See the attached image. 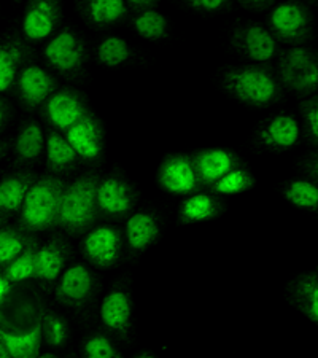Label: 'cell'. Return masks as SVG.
Masks as SVG:
<instances>
[{
  "label": "cell",
  "mask_w": 318,
  "mask_h": 358,
  "mask_svg": "<svg viewBox=\"0 0 318 358\" xmlns=\"http://www.w3.org/2000/svg\"><path fill=\"white\" fill-rule=\"evenodd\" d=\"M7 115H8L7 102H5L2 97H0V131H2L5 121H7Z\"/></svg>",
  "instance_id": "obj_43"
},
{
  "label": "cell",
  "mask_w": 318,
  "mask_h": 358,
  "mask_svg": "<svg viewBox=\"0 0 318 358\" xmlns=\"http://www.w3.org/2000/svg\"><path fill=\"white\" fill-rule=\"evenodd\" d=\"M45 134L37 121H27L15 141V155L20 161L37 159L45 150Z\"/></svg>",
  "instance_id": "obj_28"
},
{
  "label": "cell",
  "mask_w": 318,
  "mask_h": 358,
  "mask_svg": "<svg viewBox=\"0 0 318 358\" xmlns=\"http://www.w3.org/2000/svg\"><path fill=\"white\" fill-rule=\"evenodd\" d=\"M301 115L304 120V129L309 141L318 145V94L301 102Z\"/></svg>",
  "instance_id": "obj_37"
},
{
  "label": "cell",
  "mask_w": 318,
  "mask_h": 358,
  "mask_svg": "<svg viewBox=\"0 0 318 358\" xmlns=\"http://www.w3.org/2000/svg\"><path fill=\"white\" fill-rule=\"evenodd\" d=\"M32 239L22 228L3 227L0 228V266L5 268L7 264L18 258L24 248L31 244Z\"/></svg>",
  "instance_id": "obj_30"
},
{
  "label": "cell",
  "mask_w": 318,
  "mask_h": 358,
  "mask_svg": "<svg viewBox=\"0 0 318 358\" xmlns=\"http://www.w3.org/2000/svg\"><path fill=\"white\" fill-rule=\"evenodd\" d=\"M83 13L91 24L108 26L123 20L129 10L123 0H88L83 3Z\"/></svg>",
  "instance_id": "obj_27"
},
{
  "label": "cell",
  "mask_w": 318,
  "mask_h": 358,
  "mask_svg": "<svg viewBox=\"0 0 318 358\" xmlns=\"http://www.w3.org/2000/svg\"><path fill=\"white\" fill-rule=\"evenodd\" d=\"M16 90L21 102L27 108H36L50 99L57 91L55 77L40 66L31 64L21 69L16 78Z\"/></svg>",
  "instance_id": "obj_13"
},
{
  "label": "cell",
  "mask_w": 318,
  "mask_h": 358,
  "mask_svg": "<svg viewBox=\"0 0 318 358\" xmlns=\"http://www.w3.org/2000/svg\"><path fill=\"white\" fill-rule=\"evenodd\" d=\"M158 183L164 192L175 196H189L198 192L201 183L196 176L193 159L188 155H171L158 169Z\"/></svg>",
  "instance_id": "obj_10"
},
{
  "label": "cell",
  "mask_w": 318,
  "mask_h": 358,
  "mask_svg": "<svg viewBox=\"0 0 318 358\" xmlns=\"http://www.w3.org/2000/svg\"><path fill=\"white\" fill-rule=\"evenodd\" d=\"M0 358H13V357H11V355L8 354L7 349L3 348L2 343H0Z\"/></svg>",
  "instance_id": "obj_44"
},
{
  "label": "cell",
  "mask_w": 318,
  "mask_h": 358,
  "mask_svg": "<svg viewBox=\"0 0 318 358\" xmlns=\"http://www.w3.org/2000/svg\"><path fill=\"white\" fill-rule=\"evenodd\" d=\"M193 166L201 185L213 187L224 176L239 167V158L226 148H205L196 152L193 157Z\"/></svg>",
  "instance_id": "obj_14"
},
{
  "label": "cell",
  "mask_w": 318,
  "mask_h": 358,
  "mask_svg": "<svg viewBox=\"0 0 318 358\" xmlns=\"http://www.w3.org/2000/svg\"><path fill=\"white\" fill-rule=\"evenodd\" d=\"M124 234L127 245L134 252H145L158 241L159 223L150 212H134L126 220Z\"/></svg>",
  "instance_id": "obj_21"
},
{
  "label": "cell",
  "mask_w": 318,
  "mask_h": 358,
  "mask_svg": "<svg viewBox=\"0 0 318 358\" xmlns=\"http://www.w3.org/2000/svg\"><path fill=\"white\" fill-rule=\"evenodd\" d=\"M224 210L223 202L215 194L194 193L185 198L178 209V222L194 224L215 220Z\"/></svg>",
  "instance_id": "obj_20"
},
{
  "label": "cell",
  "mask_w": 318,
  "mask_h": 358,
  "mask_svg": "<svg viewBox=\"0 0 318 358\" xmlns=\"http://www.w3.org/2000/svg\"><path fill=\"white\" fill-rule=\"evenodd\" d=\"M134 358H158V357L150 354V352H140V354H137Z\"/></svg>",
  "instance_id": "obj_45"
},
{
  "label": "cell",
  "mask_w": 318,
  "mask_h": 358,
  "mask_svg": "<svg viewBox=\"0 0 318 358\" xmlns=\"http://www.w3.org/2000/svg\"><path fill=\"white\" fill-rule=\"evenodd\" d=\"M188 7L202 13H215L226 7L224 0H189Z\"/></svg>",
  "instance_id": "obj_38"
},
{
  "label": "cell",
  "mask_w": 318,
  "mask_h": 358,
  "mask_svg": "<svg viewBox=\"0 0 318 358\" xmlns=\"http://www.w3.org/2000/svg\"><path fill=\"white\" fill-rule=\"evenodd\" d=\"M26 57L27 48L20 40L0 42V92L7 91L16 82Z\"/></svg>",
  "instance_id": "obj_24"
},
{
  "label": "cell",
  "mask_w": 318,
  "mask_h": 358,
  "mask_svg": "<svg viewBox=\"0 0 318 358\" xmlns=\"http://www.w3.org/2000/svg\"><path fill=\"white\" fill-rule=\"evenodd\" d=\"M36 182L31 172H16L0 180V212L8 215L21 210L27 192Z\"/></svg>",
  "instance_id": "obj_23"
},
{
  "label": "cell",
  "mask_w": 318,
  "mask_h": 358,
  "mask_svg": "<svg viewBox=\"0 0 318 358\" xmlns=\"http://www.w3.org/2000/svg\"><path fill=\"white\" fill-rule=\"evenodd\" d=\"M42 336L50 348H64L68 341V325L62 315L56 313H46L40 319Z\"/></svg>",
  "instance_id": "obj_35"
},
{
  "label": "cell",
  "mask_w": 318,
  "mask_h": 358,
  "mask_svg": "<svg viewBox=\"0 0 318 358\" xmlns=\"http://www.w3.org/2000/svg\"><path fill=\"white\" fill-rule=\"evenodd\" d=\"M231 42L242 56L253 62H268L279 53V43L273 34L258 22H247L237 27Z\"/></svg>",
  "instance_id": "obj_11"
},
{
  "label": "cell",
  "mask_w": 318,
  "mask_h": 358,
  "mask_svg": "<svg viewBox=\"0 0 318 358\" xmlns=\"http://www.w3.org/2000/svg\"><path fill=\"white\" fill-rule=\"evenodd\" d=\"M10 290H11V284L7 279H5L3 274H0V301H2V299L7 296Z\"/></svg>",
  "instance_id": "obj_42"
},
{
  "label": "cell",
  "mask_w": 318,
  "mask_h": 358,
  "mask_svg": "<svg viewBox=\"0 0 318 358\" xmlns=\"http://www.w3.org/2000/svg\"><path fill=\"white\" fill-rule=\"evenodd\" d=\"M134 29L142 38L156 42L167 37V20L158 10H150L145 13L136 15Z\"/></svg>",
  "instance_id": "obj_33"
},
{
  "label": "cell",
  "mask_w": 318,
  "mask_h": 358,
  "mask_svg": "<svg viewBox=\"0 0 318 358\" xmlns=\"http://www.w3.org/2000/svg\"><path fill=\"white\" fill-rule=\"evenodd\" d=\"M279 80L288 91L303 99L318 91V56L308 46H293L280 53Z\"/></svg>",
  "instance_id": "obj_4"
},
{
  "label": "cell",
  "mask_w": 318,
  "mask_h": 358,
  "mask_svg": "<svg viewBox=\"0 0 318 358\" xmlns=\"http://www.w3.org/2000/svg\"><path fill=\"white\" fill-rule=\"evenodd\" d=\"M97 209L106 217L123 218L134 210L137 193L132 185L120 176H107L97 185Z\"/></svg>",
  "instance_id": "obj_8"
},
{
  "label": "cell",
  "mask_w": 318,
  "mask_h": 358,
  "mask_svg": "<svg viewBox=\"0 0 318 358\" xmlns=\"http://www.w3.org/2000/svg\"><path fill=\"white\" fill-rule=\"evenodd\" d=\"M269 32L277 43L293 46H305L314 34V16L301 2H283L274 5L269 11Z\"/></svg>",
  "instance_id": "obj_5"
},
{
  "label": "cell",
  "mask_w": 318,
  "mask_h": 358,
  "mask_svg": "<svg viewBox=\"0 0 318 358\" xmlns=\"http://www.w3.org/2000/svg\"><path fill=\"white\" fill-rule=\"evenodd\" d=\"M239 5L248 11H266L273 10L275 3L273 0H240Z\"/></svg>",
  "instance_id": "obj_40"
},
{
  "label": "cell",
  "mask_w": 318,
  "mask_h": 358,
  "mask_svg": "<svg viewBox=\"0 0 318 358\" xmlns=\"http://www.w3.org/2000/svg\"><path fill=\"white\" fill-rule=\"evenodd\" d=\"M71 257V247L61 236H55L37 247L36 252V275L34 279L42 284H55L66 271L67 259Z\"/></svg>",
  "instance_id": "obj_16"
},
{
  "label": "cell",
  "mask_w": 318,
  "mask_h": 358,
  "mask_svg": "<svg viewBox=\"0 0 318 358\" xmlns=\"http://www.w3.org/2000/svg\"><path fill=\"white\" fill-rule=\"evenodd\" d=\"M305 171H308V174L312 177V182H315L318 185V152L312 155L308 159V163H305Z\"/></svg>",
  "instance_id": "obj_41"
},
{
  "label": "cell",
  "mask_w": 318,
  "mask_h": 358,
  "mask_svg": "<svg viewBox=\"0 0 318 358\" xmlns=\"http://www.w3.org/2000/svg\"><path fill=\"white\" fill-rule=\"evenodd\" d=\"M37 247L38 245L32 241L18 258H15L13 262L3 268L2 274L5 275V279H7L11 285L18 284V282L34 279V275H36Z\"/></svg>",
  "instance_id": "obj_31"
},
{
  "label": "cell",
  "mask_w": 318,
  "mask_h": 358,
  "mask_svg": "<svg viewBox=\"0 0 318 358\" xmlns=\"http://www.w3.org/2000/svg\"><path fill=\"white\" fill-rule=\"evenodd\" d=\"M42 341L43 336L40 322L32 330L20 334L0 330V343L13 358H37L40 355Z\"/></svg>",
  "instance_id": "obj_26"
},
{
  "label": "cell",
  "mask_w": 318,
  "mask_h": 358,
  "mask_svg": "<svg viewBox=\"0 0 318 358\" xmlns=\"http://www.w3.org/2000/svg\"><path fill=\"white\" fill-rule=\"evenodd\" d=\"M96 290V279L91 269L82 263H75L57 279L56 301L68 308H83L89 303Z\"/></svg>",
  "instance_id": "obj_9"
},
{
  "label": "cell",
  "mask_w": 318,
  "mask_h": 358,
  "mask_svg": "<svg viewBox=\"0 0 318 358\" xmlns=\"http://www.w3.org/2000/svg\"><path fill=\"white\" fill-rule=\"evenodd\" d=\"M43 115L57 132H66L73 124H77L80 120L85 118L88 112H86L82 96L77 91L64 88L56 91L43 103Z\"/></svg>",
  "instance_id": "obj_12"
},
{
  "label": "cell",
  "mask_w": 318,
  "mask_h": 358,
  "mask_svg": "<svg viewBox=\"0 0 318 358\" xmlns=\"http://www.w3.org/2000/svg\"><path fill=\"white\" fill-rule=\"evenodd\" d=\"M254 187V177L244 167H237L210 188L213 194L234 196L242 194Z\"/></svg>",
  "instance_id": "obj_34"
},
{
  "label": "cell",
  "mask_w": 318,
  "mask_h": 358,
  "mask_svg": "<svg viewBox=\"0 0 318 358\" xmlns=\"http://www.w3.org/2000/svg\"><path fill=\"white\" fill-rule=\"evenodd\" d=\"M315 274H317V279H318V268H317V271H315Z\"/></svg>",
  "instance_id": "obj_49"
},
{
  "label": "cell",
  "mask_w": 318,
  "mask_h": 358,
  "mask_svg": "<svg viewBox=\"0 0 318 358\" xmlns=\"http://www.w3.org/2000/svg\"><path fill=\"white\" fill-rule=\"evenodd\" d=\"M61 20V5L55 0H32L22 18V34L31 42L50 37Z\"/></svg>",
  "instance_id": "obj_15"
},
{
  "label": "cell",
  "mask_w": 318,
  "mask_h": 358,
  "mask_svg": "<svg viewBox=\"0 0 318 358\" xmlns=\"http://www.w3.org/2000/svg\"><path fill=\"white\" fill-rule=\"evenodd\" d=\"M64 189L66 183L55 176H43L34 182L20 210V224L26 233L56 227Z\"/></svg>",
  "instance_id": "obj_3"
},
{
  "label": "cell",
  "mask_w": 318,
  "mask_h": 358,
  "mask_svg": "<svg viewBox=\"0 0 318 358\" xmlns=\"http://www.w3.org/2000/svg\"><path fill=\"white\" fill-rule=\"evenodd\" d=\"M7 145H5V143H2L0 142V159H2L3 157H5V153H7Z\"/></svg>",
  "instance_id": "obj_46"
},
{
  "label": "cell",
  "mask_w": 318,
  "mask_h": 358,
  "mask_svg": "<svg viewBox=\"0 0 318 358\" xmlns=\"http://www.w3.org/2000/svg\"><path fill=\"white\" fill-rule=\"evenodd\" d=\"M287 298L301 314L318 325V279L315 271L294 277L287 285Z\"/></svg>",
  "instance_id": "obj_19"
},
{
  "label": "cell",
  "mask_w": 318,
  "mask_h": 358,
  "mask_svg": "<svg viewBox=\"0 0 318 358\" xmlns=\"http://www.w3.org/2000/svg\"><path fill=\"white\" fill-rule=\"evenodd\" d=\"M0 330H2V328H0Z\"/></svg>",
  "instance_id": "obj_50"
},
{
  "label": "cell",
  "mask_w": 318,
  "mask_h": 358,
  "mask_svg": "<svg viewBox=\"0 0 318 358\" xmlns=\"http://www.w3.org/2000/svg\"><path fill=\"white\" fill-rule=\"evenodd\" d=\"M67 142L75 150L80 159L96 161L102 155L103 150V132L99 120L86 115L85 118L73 124L71 129L64 132Z\"/></svg>",
  "instance_id": "obj_17"
},
{
  "label": "cell",
  "mask_w": 318,
  "mask_h": 358,
  "mask_svg": "<svg viewBox=\"0 0 318 358\" xmlns=\"http://www.w3.org/2000/svg\"><path fill=\"white\" fill-rule=\"evenodd\" d=\"M43 55L48 64L64 75L78 73L86 61L85 43L71 29H64L51 38Z\"/></svg>",
  "instance_id": "obj_7"
},
{
  "label": "cell",
  "mask_w": 318,
  "mask_h": 358,
  "mask_svg": "<svg viewBox=\"0 0 318 358\" xmlns=\"http://www.w3.org/2000/svg\"><path fill=\"white\" fill-rule=\"evenodd\" d=\"M82 358H123V355L108 336L94 333L83 341Z\"/></svg>",
  "instance_id": "obj_36"
},
{
  "label": "cell",
  "mask_w": 318,
  "mask_h": 358,
  "mask_svg": "<svg viewBox=\"0 0 318 358\" xmlns=\"http://www.w3.org/2000/svg\"><path fill=\"white\" fill-rule=\"evenodd\" d=\"M301 129L298 120L291 115H277L261 129V143L274 150H288L299 141Z\"/></svg>",
  "instance_id": "obj_22"
},
{
  "label": "cell",
  "mask_w": 318,
  "mask_h": 358,
  "mask_svg": "<svg viewBox=\"0 0 318 358\" xmlns=\"http://www.w3.org/2000/svg\"><path fill=\"white\" fill-rule=\"evenodd\" d=\"M46 152V167L53 174H61V172L71 171L77 164L78 155L67 142L66 136H62L57 131H50L46 136L45 143Z\"/></svg>",
  "instance_id": "obj_25"
},
{
  "label": "cell",
  "mask_w": 318,
  "mask_h": 358,
  "mask_svg": "<svg viewBox=\"0 0 318 358\" xmlns=\"http://www.w3.org/2000/svg\"><path fill=\"white\" fill-rule=\"evenodd\" d=\"M283 198L301 210H318V185L305 178H296L283 188Z\"/></svg>",
  "instance_id": "obj_29"
},
{
  "label": "cell",
  "mask_w": 318,
  "mask_h": 358,
  "mask_svg": "<svg viewBox=\"0 0 318 358\" xmlns=\"http://www.w3.org/2000/svg\"><path fill=\"white\" fill-rule=\"evenodd\" d=\"M131 48L124 38L110 36L97 46V59L106 67H118L131 57Z\"/></svg>",
  "instance_id": "obj_32"
},
{
  "label": "cell",
  "mask_w": 318,
  "mask_h": 358,
  "mask_svg": "<svg viewBox=\"0 0 318 358\" xmlns=\"http://www.w3.org/2000/svg\"><path fill=\"white\" fill-rule=\"evenodd\" d=\"M5 223H7V215L0 212V228H3Z\"/></svg>",
  "instance_id": "obj_47"
},
{
  "label": "cell",
  "mask_w": 318,
  "mask_h": 358,
  "mask_svg": "<svg viewBox=\"0 0 318 358\" xmlns=\"http://www.w3.org/2000/svg\"><path fill=\"white\" fill-rule=\"evenodd\" d=\"M37 358H57V357L53 354H43V355H38Z\"/></svg>",
  "instance_id": "obj_48"
},
{
  "label": "cell",
  "mask_w": 318,
  "mask_h": 358,
  "mask_svg": "<svg viewBox=\"0 0 318 358\" xmlns=\"http://www.w3.org/2000/svg\"><path fill=\"white\" fill-rule=\"evenodd\" d=\"M126 5L127 10L134 11L136 15H140L150 10H156L158 2H156V0H129V2H126Z\"/></svg>",
  "instance_id": "obj_39"
},
{
  "label": "cell",
  "mask_w": 318,
  "mask_h": 358,
  "mask_svg": "<svg viewBox=\"0 0 318 358\" xmlns=\"http://www.w3.org/2000/svg\"><path fill=\"white\" fill-rule=\"evenodd\" d=\"M102 325L120 336L129 333L132 327V301L123 290H112L103 296L99 309Z\"/></svg>",
  "instance_id": "obj_18"
},
{
  "label": "cell",
  "mask_w": 318,
  "mask_h": 358,
  "mask_svg": "<svg viewBox=\"0 0 318 358\" xmlns=\"http://www.w3.org/2000/svg\"><path fill=\"white\" fill-rule=\"evenodd\" d=\"M223 88L245 106L264 108L280 99L282 88L270 69L258 64L228 69L223 73Z\"/></svg>",
  "instance_id": "obj_2"
},
{
  "label": "cell",
  "mask_w": 318,
  "mask_h": 358,
  "mask_svg": "<svg viewBox=\"0 0 318 358\" xmlns=\"http://www.w3.org/2000/svg\"><path fill=\"white\" fill-rule=\"evenodd\" d=\"M80 248L86 262L92 266L108 269L120 262L123 252V234L117 227L101 224L85 234Z\"/></svg>",
  "instance_id": "obj_6"
},
{
  "label": "cell",
  "mask_w": 318,
  "mask_h": 358,
  "mask_svg": "<svg viewBox=\"0 0 318 358\" xmlns=\"http://www.w3.org/2000/svg\"><path fill=\"white\" fill-rule=\"evenodd\" d=\"M101 178L94 174H83L66 185L56 227L71 236L88 233L96 223L97 213V185Z\"/></svg>",
  "instance_id": "obj_1"
}]
</instances>
